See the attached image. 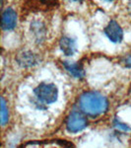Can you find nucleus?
Here are the masks:
<instances>
[{
  "label": "nucleus",
  "mask_w": 131,
  "mask_h": 148,
  "mask_svg": "<svg viewBox=\"0 0 131 148\" xmlns=\"http://www.w3.org/2000/svg\"><path fill=\"white\" fill-rule=\"evenodd\" d=\"M113 126L115 130H117L119 131H124V132H128V131L131 130V127L127 123L121 121L119 119H117V118L113 119Z\"/></svg>",
  "instance_id": "nucleus-12"
},
{
  "label": "nucleus",
  "mask_w": 131,
  "mask_h": 148,
  "mask_svg": "<svg viewBox=\"0 0 131 148\" xmlns=\"http://www.w3.org/2000/svg\"><path fill=\"white\" fill-rule=\"evenodd\" d=\"M106 37L113 44H120L123 40V30L115 20H111L104 30Z\"/></svg>",
  "instance_id": "nucleus-4"
},
{
  "label": "nucleus",
  "mask_w": 131,
  "mask_h": 148,
  "mask_svg": "<svg viewBox=\"0 0 131 148\" xmlns=\"http://www.w3.org/2000/svg\"><path fill=\"white\" fill-rule=\"evenodd\" d=\"M62 66L71 76L77 78V79H83L86 73L83 66L78 62H71V61H62Z\"/></svg>",
  "instance_id": "nucleus-8"
},
{
  "label": "nucleus",
  "mask_w": 131,
  "mask_h": 148,
  "mask_svg": "<svg viewBox=\"0 0 131 148\" xmlns=\"http://www.w3.org/2000/svg\"><path fill=\"white\" fill-rule=\"evenodd\" d=\"M17 13L11 7H8L2 13L1 26L4 31H12L17 26Z\"/></svg>",
  "instance_id": "nucleus-5"
},
{
  "label": "nucleus",
  "mask_w": 131,
  "mask_h": 148,
  "mask_svg": "<svg viewBox=\"0 0 131 148\" xmlns=\"http://www.w3.org/2000/svg\"><path fill=\"white\" fill-rule=\"evenodd\" d=\"M34 95L44 105L53 104L58 98V88L53 83L42 82L34 89Z\"/></svg>",
  "instance_id": "nucleus-2"
},
{
  "label": "nucleus",
  "mask_w": 131,
  "mask_h": 148,
  "mask_svg": "<svg viewBox=\"0 0 131 148\" xmlns=\"http://www.w3.org/2000/svg\"><path fill=\"white\" fill-rule=\"evenodd\" d=\"M106 1H108V2H111V1H113V0H106Z\"/></svg>",
  "instance_id": "nucleus-16"
},
{
  "label": "nucleus",
  "mask_w": 131,
  "mask_h": 148,
  "mask_svg": "<svg viewBox=\"0 0 131 148\" xmlns=\"http://www.w3.org/2000/svg\"><path fill=\"white\" fill-rule=\"evenodd\" d=\"M127 9H128V13H129V14H130V16H131V0H129V2H128Z\"/></svg>",
  "instance_id": "nucleus-14"
},
{
  "label": "nucleus",
  "mask_w": 131,
  "mask_h": 148,
  "mask_svg": "<svg viewBox=\"0 0 131 148\" xmlns=\"http://www.w3.org/2000/svg\"><path fill=\"white\" fill-rule=\"evenodd\" d=\"M88 125V120L83 112L73 111L66 120V130L71 133H77L85 130Z\"/></svg>",
  "instance_id": "nucleus-3"
},
{
  "label": "nucleus",
  "mask_w": 131,
  "mask_h": 148,
  "mask_svg": "<svg viewBox=\"0 0 131 148\" xmlns=\"http://www.w3.org/2000/svg\"><path fill=\"white\" fill-rule=\"evenodd\" d=\"M122 65L125 68H131V54H128L124 58H122Z\"/></svg>",
  "instance_id": "nucleus-13"
},
{
  "label": "nucleus",
  "mask_w": 131,
  "mask_h": 148,
  "mask_svg": "<svg viewBox=\"0 0 131 148\" xmlns=\"http://www.w3.org/2000/svg\"><path fill=\"white\" fill-rule=\"evenodd\" d=\"M58 6L57 0H31L27 2V8H33L34 10H49Z\"/></svg>",
  "instance_id": "nucleus-9"
},
{
  "label": "nucleus",
  "mask_w": 131,
  "mask_h": 148,
  "mask_svg": "<svg viewBox=\"0 0 131 148\" xmlns=\"http://www.w3.org/2000/svg\"><path fill=\"white\" fill-rule=\"evenodd\" d=\"M9 121V111L6 101L3 97L1 98V125H5Z\"/></svg>",
  "instance_id": "nucleus-11"
},
{
  "label": "nucleus",
  "mask_w": 131,
  "mask_h": 148,
  "mask_svg": "<svg viewBox=\"0 0 131 148\" xmlns=\"http://www.w3.org/2000/svg\"><path fill=\"white\" fill-rule=\"evenodd\" d=\"M31 32L34 35V38L38 44L42 42L46 38V26L40 21H34L31 24Z\"/></svg>",
  "instance_id": "nucleus-10"
},
{
  "label": "nucleus",
  "mask_w": 131,
  "mask_h": 148,
  "mask_svg": "<svg viewBox=\"0 0 131 148\" xmlns=\"http://www.w3.org/2000/svg\"><path fill=\"white\" fill-rule=\"evenodd\" d=\"M3 1H4V0H1V4H3Z\"/></svg>",
  "instance_id": "nucleus-17"
},
{
  "label": "nucleus",
  "mask_w": 131,
  "mask_h": 148,
  "mask_svg": "<svg viewBox=\"0 0 131 148\" xmlns=\"http://www.w3.org/2000/svg\"><path fill=\"white\" fill-rule=\"evenodd\" d=\"M16 61L21 67L23 68H30L35 66L39 62V57L35 53L31 51H21L16 56Z\"/></svg>",
  "instance_id": "nucleus-6"
},
{
  "label": "nucleus",
  "mask_w": 131,
  "mask_h": 148,
  "mask_svg": "<svg viewBox=\"0 0 131 148\" xmlns=\"http://www.w3.org/2000/svg\"><path fill=\"white\" fill-rule=\"evenodd\" d=\"M59 47L65 56H73L77 51V44L75 39L68 36H63L59 40Z\"/></svg>",
  "instance_id": "nucleus-7"
},
{
  "label": "nucleus",
  "mask_w": 131,
  "mask_h": 148,
  "mask_svg": "<svg viewBox=\"0 0 131 148\" xmlns=\"http://www.w3.org/2000/svg\"><path fill=\"white\" fill-rule=\"evenodd\" d=\"M70 1H74V2H79V3H81V2H83L84 0H70Z\"/></svg>",
  "instance_id": "nucleus-15"
},
{
  "label": "nucleus",
  "mask_w": 131,
  "mask_h": 148,
  "mask_svg": "<svg viewBox=\"0 0 131 148\" xmlns=\"http://www.w3.org/2000/svg\"><path fill=\"white\" fill-rule=\"evenodd\" d=\"M79 107L86 116L95 119L108 111V101L101 93L97 91H88L80 96Z\"/></svg>",
  "instance_id": "nucleus-1"
}]
</instances>
